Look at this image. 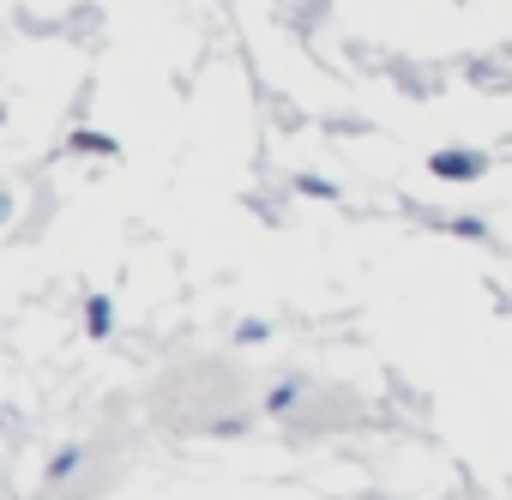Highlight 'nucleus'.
<instances>
[{"instance_id":"nucleus-1","label":"nucleus","mask_w":512,"mask_h":500,"mask_svg":"<svg viewBox=\"0 0 512 500\" xmlns=\"http://www.w3.org/2000/svg\"><path fill=\"white\" fill-rule=\"evenodd\" d=\"M476 169H482V163H476L470 151H440V157H434V175H452V181H470Z\"/></svg>"},{"instance_id":"nucleus-2","label":"nucleus","mask_w":512,"mask_h":500,"mask_svg":"<svg viewBox=\"0 0 512 500\" xmlns=\"http://www.w3.org/2000/svg\"><path fill=\"white\" fill-rule=\"evenodd\" d=\"M85 326L103 338V332H109V302H91V308H85Z\"/></svg>"},{"instance_id":"nucleus-3","label":"nucleus","mask_w":512,"mask_h":500,"mask_svg":"<svg viewBox=\"0 0 512 500\" xmlns=\"http://www.w3.org/2000/svg\"><path fill=\"white\" fill-rule=\"evenodd\" d=\"M290 404H296V380H290V386H278V392L266 398V410H290Z\"/></svg>"}]
</instances>
